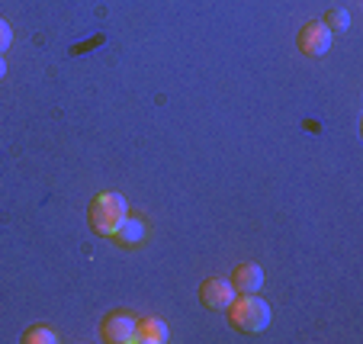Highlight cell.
<instances>
[{"mask_svg":"<svg viewBox=\"0 0 363 344\" xmlns=\"http://www.w3.org/2000/svg\"><path fill=\"white\" fill-rule=\"evenodd\" d=\"M225 312H228V325L235 331H241V335H261L270 325V306L257 293H241L238 299H232L225 306Z\"/></svg>","mask_w":363,"mask_h":344,"instance_id":"6da1fadb","label":"cell"},{"mask_svg":"<svg viewBox=\"0 0 363 344\" xmlns=\"http://www.w3.org/2000/svg\"><path fill=\"white\" fill-rule=\"evenodd\" d=\"M129 216V203H125L123 193H113V190H103L96 193L94 200L87 206V222H90V232L96 235H110L119 228V222Z\"/></svg>","mask_w":363,"mask_h":344,"instance_id":"7a4b0ae2","label":"cell"},{"mask_svg":"<svg viewBox=\"0 0 363 344\" xmlns=\"http://www.w3.org/2000/svg\"><path fill=\"white\" fill-rule=\"evenodd\" d=\"M296 45H299L302 55L322 58L325 52L331 48V29L325 26L322 20H308L306 26L299 29V35H296Z\"/></svg>","mask_w":363,"mask_h":344,"instance_id":"3957f363","label":"cell"},{"mask_svg":"<svg viewBox=\"0 0 363 344\" xmlns=\"http://www.w3.org/2000/svg\"><path fill=\"white\" fill-rule=\"evenodd\" d=\"M100 338L106 344H132V341H135V318H132L129 312H123V309L110 312V316H103Z\"/></svg>","mask_w":363,"mask_h":344,"instance_id":"277c9868","label":"cell"},{"mask_svg":"<svg viewBox=\"0 0 363 344\" xmlns=\"http://www.w3.org/2000/svg\"><path fill=\"white\" fill-rule=\"evenodd\" d=\"M235 299V287L232 280H222V277H209V280L199 283V303L206 309H225Z\"/></svg>","mask_w":363,"mask_h":344,"instance_id":"5b68a950","label":"cell"},{"mask_svg":"<svg viewBox=\"0 0 363 344\" xmlns=\"http://www.w3.org/2000/svg\"><path fill=\"white\" fill-rule=\"evenodd\" d=\"M232 287L235 293H261L264 287V267L254 261H245L232 270Z\"/></svg>","mask_w":363,"mask_h":344,"instance_id":"8992f818","label":"cell"},{"mask_svg":"<svg viewBox=\"0 0 363 344\" xmlns=\"http://www.w3.org/2000/svg\"><path fill=\"white\" fill-rule=\"evenodd\" d=\"M171 338L167 325L161 322L158 316H145V318H135V341L138 344H164Z\"/></svg>","mask_w":363,"mask_h":344,"instance_id":"52a82bcc","label":"cell"},{"mask_svg":"<svg viewBox=\"0 0 363 344\" xmlns=\"http://www.w3.org/2000/svg\"><path fill=\"white\" fill-rule=\"evenodd\" d=\"M145 235H148V226H145V219H138V216H125L123 222H119V228L113 232V238L123 245V248H135V245H142Z\"/></svg>","mask_w":363,"mask_h":344,"instance_id":"ba28073f","label":"cell"},{"mask_svg":"<svg viewBox=\"0 0 363 344\" xmlns=\"http://www.w3.org/2000/svg\"><path fill=\"white\" fill-rule=\"evenodd\" d=\"M20 341L23 344H58V331L52 325H29Z\"/></svg>","mask_w":363,"mask_h":344,"instance_id":"9c48e42d","label":"cell"},{"mask_svg":"<svg viewBox=\"0 0 363 344\" xmlns=\"http://www.w3.org/2000/svg\"><path fill=\"white\" fill-rule=\"evenodd\" d=\"M322 23L331 29V33H347V29H350V13L344 7H331L328 13H325Z\"/></svg>","mask_w":363,"mask_h":344,"instance_id":"30bf717a","label":"cell"},{"mask_svg":"<svg viewBox=\"0 0 363 344\" xmlns=\"http://www.w3.org/2000/svg\"><path fill=\"white\" fill-rule=\"evenodd\" d=\"M10 42H13V26H10L4 16H0V55L10 48Z\"/></svg>","mask_w":363,"mask_h":344,"instance_id":"8fae6325","label":"cell"},{"mask_svg":"<svg viewBox=\"0 0 363 344\" xmlns=\"http://www.w3.org/2000/svg\"><path fill=\"white\" fill-rule=\"evenodd\" d=\"M7 77V62H4V55H0V81Z\"/></svg>","mask_w":363,"mask_h":344,"instance_id":"7c38bea8","label":"cell"}]
</instances>
